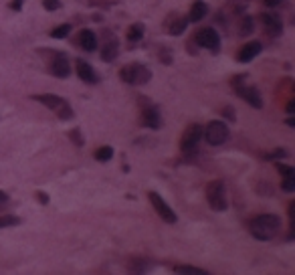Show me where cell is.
<instances>
[{"mask_svg":"<svg viewBox=\"0 0 295 275\" xmlns=\"http://www.w3.org/2000/svg\"><path fill=\"white\" fill-rule=\"evenodd\" d=\"M114 158V148L112 146H102L95 150V160L97 162H110Z\"/></svg>","mask_w":295,"mask_h":275,"instance_id":"cell-19","label":"cell"},{"mask_svg":"<svg viewBox=\"0 0 295 275\" xmlns=\"http://www.w3.org/2000/svg\"><path fill=\"white\" fill-rule=\"evenodd\" d=\"M261 43H257V41H251V43H247V45H242L240 49H238V53H236V61L238 63H249V61H253L257 55L261 53Z\"/></svg>","mask_w":295,"mask_h":275,"instance_id":"cell-12","label":"cell"},{"mask_svg":"<svg viewBox=\"0 0 295 275\" xmlns=\"http://www.w3.org/2000/svg\"><path fill=\"white\" fill-rule=\"evenodd\" d=\"M170 53H172L170 49H162V51H160V55H162V57H160V61H162V63H172Z\"/></svg>","mask_w":295,"mask_h":275,"instance_id":"cell-29","label":"cell"},{"mask_svg":"<svg viewBox=\"0 0 295 275\" xmlns=\"http://www.w3.org/2000/svg\"><path fill=\"white\" fill-rule=\"evenodd\" d=\"M18 223H20V216H14V214H4V216H0V229L16 227Z\"/></svg>","mask_w":295,"mask_h":275,"instance_id":"cell-23","label":"cell"},{"mask_svg":"<svg viewBox=\"0 0 295 275\" xmlns=\"http://www.w3.org/2000/svg\"><path fill=\"white\" fill-rule=\"evenodd\" d=\"M249 231L259 241H269L281 231V218L277 214H259L249 221Z\"/></svg>","mask_w":295,"mask_h":275,"instance_id":"cell-1","label":"cell"},{"mask_svg":"<svg viewBox=\"0 0 295 275\" xmlns=\"http://www.w3.org/2000/svg\"><path fill=\"white\" fill-rule=\"evenodd\" d=\"M120 77L128 85H146L148 81L152 79V73H150V69H148L146 65H142V63H130V65L122 67Z\"/></svg>","mask_w":295,"mask_h":275,"instance_id":"cell-3","label":"cell"},{"mask_svg":"<svg viewBox=\"0 0 295 275\" xmlns=\"http://www.w3.org/2000/svg\"><path fill=\"white\" fill-rule=\"evenodd\" d=\"M77 75H79V79L81 81H85V83H97L100 81V75L95 73V69L87 63V61H83V59H77Z\"/></svg>","mask_w":295,"mask_h":275,"instance_id":"cell-14","label":"cell"},{"mask_svg":"<svg viewBox=\"0 0 295 275\" xmlns=\"http://www.w3.org/2000/svg\"><path fill=\"white\" fill-rule=\"evenodd\" d=\"M42 7H44V11H48V13L59 11V9H61V0H42Z\"/></svg>","mask_w":295,"mask_h":275,"instance_id":"cell-26","label":"cell"},{"mask_svg":"<svg viewBox=\"0 0 295 275\" xmlns=\"http://www.w3.org/2000/svg\"><path fill=\"white\" fill-rule=\"evenodd\" d=\"M234 91H236L244 101H247V103H251L255 109H261V107H263V97H261L259 89H257V87L242 85V83H240V77L234 79Z\"/></svg>","mask_w":295,"mask_h":275,"instance_id":"cell-8","label":"cell"},{"mask_svg":"<svg viewBox=\"0 0 295 275\" xmlns=\"http://www.w3.org/2000/svg\"><path fill=\"white\" fill-rule=\"evenodd\" d=\"M22 3H24V0H12V3H10V9H12V11H20V9H22Z\"/></svg>","mask_w":295,"mask_h":275,"instance_id":"cell-34","label":"cell"},{"mask_svg":"<svg viewBox=\"0 0 295 275\" xmlns=\"http://www.w3.org/2000/svg\"><path fill=\"white\" fill-rule=\"evenodd\" d=\"M222 116H224L226 120L234 122V118H236V112H234V109H232V107H224V109H222Z\"/></svg>","mask_w":295,"mask_h":275,"instance_id":"cell-28","label":"cell"},{"mask_svg":"<svg viewBox=\"0 0 295 275\" xmlns=\"http://www.w3.org/2000/svg\"><path fill=\"white\" fill-rule=\"evenodd\" d=\"M142 39H144V25H140V23L132 25L128 29V41L130 43H140Z\"/></svg>","mask_w":295,"mask_h":275,"instance_id":"cell-18","label":"cell"},{"mask_svg":"<svg viewBox=\"0 0 295 275\" xmlns=\"http://www.w3.org/2000/svg\"><path fill=\"white\" fill-rule=\"evenodd\" d=\"M287 126H295V120H293V118H291V116H289V118H287Z\"/></svg>","mask_w":295,"mask_h":275,"instance_id":"cell-36","label":"cell"},{"mask_svg":"<svg viewBox=\"0 0 295 275\" xmlns=\"http://www.w3.org/2000/svg\"><path fill=\"white\" fill-rule=\"evenodd\" d=\"M186 27H188V19H176V21L168 27V31H170V35L178 37V35H182V33L186 31Z\"/></svg>","mask_w":295,"mask_h":275,"instance_id":"cell-21","label":"cell"},{"mask_svg":"<svg viewBox=\"0 0 295 275\" xmlns=\"http://www.w3.org/2000/svg\"><path fill=\"white\" fill-rule=\"evenodd\" d=\"M267 160H281V158H287V152L285 150H273L271 154L265 156Z\"/></svg>","mask_w":295,"mask_h":275,"instance_id":"cell-27","label":"cell"},{"mask_svg":"<svg viewBox=\"0 0 295 275\" xmlns=\"http://www.w3.org/2000/svg\"><path fill=\"white\" fill-rule=\"evenodd\" d=\"M287 112H289V114H293V112H295V101H293V99H291V101H287Z\"/></svg>","mask_w":295,"mask_h":275,"instance_id":"cell-35","label":"cell"},{"mask_svg":"<svg viewBox=\"0 0 295 275\" xmlns=\"http://www.w3.org/2000/svg\"><path fill=\"white\" fill-rule=\"evenodd\" d=\"M176 273H188V275H206L204 269H198V267H192V265H176L174 267Z\"/></svg>","mask_w":295,"mask_h":275,"instance_id":"cell-22","label":"cell"},{"mask_svg":"<svg viewBox=\"0 0 295 275\" xmlns=\"http://www.w3.org/2000/svg\"><path fill=\"white\" fill-rule=\"evenodd\" d=\"M142 124L146 128H150V130H158L162 126V116L158 112V107L154 105H148L144 112H142Z\"/></svg>","mask_w":295,"mask_h":275,"instance_id":"cell-13","label":"cell"},{"mask_svg":"<svg viewBox=\"0 0 295 275\" xmlns=\"http://www.w3.org/2000/svg\"><path fill=\"white\" fill-rule=\"evenodd\" d=\"M206 200H208L212 210L222 212V210L228 208V202H226V196H224V184L220 180H212L206 186Z\"/></svg>","mask_w":295,"mask_h":275,"instance_id":"cell-4","label":"cell"},{"mask_svg":"<svg viewBox=\"0 0 295 275\" xmlns=\"http://www.w3.org/2000/svg\"><path fill=\"white\" fill-rule=\"evenodd\" d=\"M194 43L198 47H202V49H208L210 53H218L220 51V37H218V33L212 27L200 29L198 33L194 35Z\"/></svg>","mask_w":295,"mask_h":275,"instance_id":"cell-6","label":"cell"},{"mask_svg":"<svg viewBox=\"0 0 295 275\" xmlns=\"http://www.w3.org/2000/svg\"><path fill=\"white\" fill-rule=\"evenodd\" d=\"M34 196H36V200H38L40 204H46V202H48V194H46V192H42V190H36V192H34Z\"/></svg>","mask_w":295,"mask_h":275,"instance_id":"cell-31","label":"cell"},{"mask_svg":"<svg viewBox=\"0 0 295 275\" xmlns=\"http://www.w3.org/2000/svg\"><path fill=\"white\" fill-rule=\"evenodd\" d=\"M238 25H240V27H238V35H240V37H247V35H251V33H253V29H255V25H253V19H251L249 15H247V17H242Z\"/></svg>","mask_w":295,"mask_h":275,"instance_id":"cell-20","label":"cell"},{"mask_svg":"<svg viewBox=\"0 0 295 275\" xmlns=\"http://www.w3.org/2000/svg\"><path fill=\"white\" fill-rule=\"evenodd\" d=\"M261 21H263L265 33H267L271 39H277V37L283 33V23H281V17H279V15H275V13H265V15H261Z\"/></svg>","mask_w":295,"mask_h":275,"instance_id":"cell-10","label":"cell"},{"mask_svg":"<svg viewBox=\"0 0 295 275\" xmlns=\"http://www.w3.org/2000/svg\"><path fill=\"white\" fill-rule=\"evenodd\" d=\"M79 136H81V132H79V130H77V128H75V130H73V132H71V134H69V138H71V140H73V142H75V144H77V146H81V144H83V140H81V138H79Z\"/></svg>","mask_w":295,"mask_h":275,"instance_id":"cell-30","label":"cell"},{"mask_svg":"<svg viewBox=\"0 0 295 275\" xmlns=\"http://www.w3.org/2000/svg\"><path fill=\"white\" fill-rule=\"evenodd\" d=\"M118 53H120V45H118V41H114V39H110L104 47H102V61H106V63H112V61H116V57H118Z\"/></svg>","mask_w":295,"mask_h":275,"instance_id":"cell-16","label":"cell"},{"mask_svg":"<svg viewBox=\"0 0 295 275\" xmlns=\"http://www.w3.org/2000/svg\"><path fill=\"white\" fill-rule=\"evenodd\" d=\"M263 3H265V7H269V9H275V7H279V5L283 3V0H263Z\"/></svg>","mask_w":295,"mask_h":275,"instance_id":"cell-33","label":"cell"},{"mask_svg":"<svg viewBox=\"0 0 295 275\" xmlns=\"http://www.w3.org/2000/svg\"><path fill=\"white\" fill-rule=\"evenodd\" d=\"M8 200H10V198H8V194L0 190V208H4V206L8 204Z\"/></svg>","mask_w":295,"mask_h":275,"instance_id":"cell-32","label":"cell"},{"mask_svg":"<svg viewBox=\"0 0 295 275\" xmlns=\"http://www.w3.org/2000/svg\"><path fill=\"white\" fill-rule=\"evenodd\" d=\"M281 188L285 192H293L295 190V174H289V176H283V184Z\"/></svg>","mask_w":295,"mask_h":275,"instance_id":"cell-25","label":"cell"},{"mask_svg":"<svg viewBox=\"0 0 295 275\" xmlns=\"http://www.w3.org/2000/svg\"><path fill=\"white\" fill-rule=\"evenodd\" d=\"M79 45H81V49H85L87 53L97 51V35H95L91 29H83V31L79 33Z\"/></svg>","mask_w":295,"mask_h":275,"instance_id":"cell-15","label":"cell"},{"mask_svg":"<svg viewBox=\"0 0 295 275\" xmlns=\"http://www.w3.org/2000/svg\"><path fill=\"white\" fill-rule=\"evenodd\" d=\"M202 136L206 138V142L210 144V146H220V144H224L226 140H228V128H226V124L224 122H210L204 130H202Z\"/></svg>","mask_w":295,"mask_h":275,"instance_id":"cell-7","label":"cell"},{"mask_svg":"<svg viewBox=\"0 0 295 275\" xmlns=\"http://www.w3.org/2000/svg\"><path fill=\"white\" fill-rule=\"evenodd\" d=\"M69 33H71V25H69V23H65V25H61V27L53 29V31H51V37H53V39H67V37H69Z\"/></svg>","mask_w":295,"mask_h":275,"instance_id":"cell-24","label":"cell"},{"mask_svg":"<svg viewBox=\"0 0 295 275\" xmlns=\"http://www.w3.org/2000/svg\"><path fill=\"white\" fill-rule=\"evenodd\" d=\"M34 101L42 103L44 107L48 109H53V112L59 116V120L67 122V120H73L75 112H73V107L69 105L67 99H63L61 95H55V93H40V95H32Z\"/></svg>","mask_w":295,"mask_h":275,"instance_id":"cell-2","label":"cell"},{"mask_svg":"<svg viewBox=\"0 0 295 275\" xmlns=\"http://www.w3.org/2000/svg\"><path fill=\"white\" fill-rule=\"evenodd\" d=\"M200 140H202V126L200 124H192V126H188L184 130V134L180 138V150L184 154H192L196 148H198Z\"/></svg>","mask_w":295,"mask_h":275,"instance_id":"cell-5","label":"cell"},{"mask_svg":"<svg viewBox=\"0 0 295 275\" xmlns=\"http://www.w3.org/2000/svg\"><path fill=\"white\" fill-rule=\"evenodd\" d=\"M148 200L152 202V206L156 208V212L160 214L162 221H166V223H176V212L166 204V200H164L158 192L150 190V192H148Z\"/></svg>","mask_w":295,"mask_h":275,"instance_id":"cell-9","label":"cell"},{"mask_svg":"<svg viewBox=\"0 0 295 275\" xmlns=\"http://www.w3.org/2000/svg\"><path fill=\"white\" fill-rule=\"evenodd\" d=\"M51 73L55 77H59V79H67L71 75V63H69V59L63 53H55L53 63H51Z\"/></svg>","mask_w":295,"mask_h":275,"instance_id":"cell-11","label":"cell"},{"mask_svg":"<svg viewBox=\"0 0 295 275\" xmlns=\"http://www.w3.org/2000/svg\"><path fill=\"white\" fill-rule=\"evenodd\" d=\"M206 13H208V7H206L204 0H196V3L192 5V9H190L188 21H190V23H200V21L206 17Z\"/></svg>","mask_w":295,"mask_h":275,"instance_id":"cell-17","label":"cell"}]
</instances>
